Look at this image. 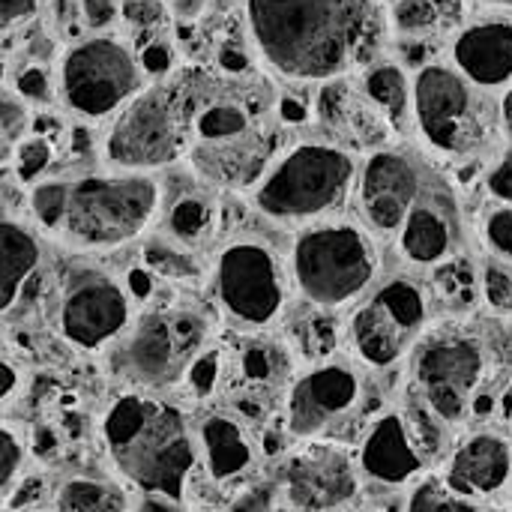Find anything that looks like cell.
I'll return each mask as SVG.
<instances>
[{"label":"cell","mask_w":512,"mask_h":512,"mask_svg":"<svg viewBox=\"0 0 512 512\" xmlns=\"http://www.w3.org/2000/svg\"><path fill=\"white\" fill-rule=\"evenodd\" d=\"M204 333V321L189 309L144 312L120 345L117 369L144 390L174 387L186 381L192 363L204 354Z\"/></svg>","instance_id":"ba28073f"},{"label":"cell","mask_w":512,"mask_h":512,"mask_svg":"<svg viewBox=\"0 0 512 512\" xmlns=\"http://www.w3.org/2000/svg\"><path fill=\"white\" fill-rule=\"evenodd\" d=\"M405 512H480L477 504L465 495H459L447 477H426L414 486L408 495V510Z\"/></svg>","instance_id":"f1b7e54d"},{"label":"cell","mask_w":512,"mask_h":512,"mask_svg":"<svg viewBox=\"0 0 512 512\" xmlns=\"http://www.w3.org/2000/svg\"><path fill=\"white\" fill-rule=\"evenodd\" d=\"M138 512H177V501H168V498L147 495V501L141 504V510Z\"/></svg>","instance_id":"c3c4849f"},{"label":"cell","mask_w":512,"mask_h":512,"mask_svg":"<svg viewBox=\"0 0 512 512\" xmlns=\"http://www.w3.org/2000/svg\"><path fill=\"white\" fill-rule=\"evenodd\" d=\"M159 210V183L141 171L63 180L54 237L81 252H108L138 240Z\"/></svg>","instance_id":"5b68a950"},{"label":"cell","mask_w":512,"mask_h":512,"mask_svg":"<svg viewBox=\"0 0 512 512\" xmlns=\"http://www.w3.org/2000/svg\"><path fill=\"white\" fill-rule=\"evenodd\" d=\"M414 120L426 144L447 156L471 153L486 135L477 90L456 66L429 63L417 72Z\"/></svg>","instance_id":"8fae6325"},{"label":"cell","mask_w":512,"mask_h":512,"mask_svg":"<svg viewBox=\"0 0 512 512\" xmlns=\"http://www.w3.org/2000/svg\"><path fill=\"white\" fill-rule=\"evenodd\" d=\"M198 144H225L249 135V114L237 102H213L195 117Z\"/></svg>","instance_id":"4316f807"},{"label":"cell","mask_w":512,"mask_h":512,"mask_svg":"<svg viewBox=\"0 0 512 512\" xmlns=\"http://www.w3.org/2000/svg\"><path fill=\"white\" fill-rule=\"evenodd\" d=\"M483 240H486L489 252L495 255V261L512 267V204L495 207L483 219Z\"/></svg>","instance_id":"1f68e13d"},{"label":"cell","mask_w":512,"mask_h":512,"mask_svg":"<svg viewBox=\"0 0 512 512\" xmlns=\"http://www.w3.org/2000/svg\"><path fill=\"white\" fill-rule=\"evenodd\" d=\"M288 270L294 291L312 309L339 312L375 291L381 249L363 222L327 219L297 231L288 252Z\"/></svg>","instance_id":"3957f363"},{"label":"cell","mask_w":512,"mask_h":512,"mask_svg":"<svg viewBox=\"0 0 512 512\" xmlns=\"http://www.w3.org/2000/svg\"><path fill=\"white\" fill-rule=\"evenodd\" d=\"M489 192L501 201V204H512V150L501 156V162L489 171Z\"/></svg>","instance_id":"60d3db41"},{"label":"cell","mask_w":512,"mask_h":512,"mask_svg":"<svg viewBox=\"0 0 512 512\" xmlns=\"http://www.w3.org/2000/svg\"><path fill=\"white\" fill-rule=\"evenodd\" d=\"M477 288H480L477 285V273L465 261H459V258H453V261H447L444 267L435 270V291L450 306L471 303L477 297Z\"/></svg>","instance_id":"4dcf8cb0"},{"label":"cell","mask_w":512,"mask_h":512,"mask_svg":"<svg viewBox=\"0 0 512 512\" xmlns=\"http://www.w3.org/2000/svg\"><path fill=\"white\" fill-rule=\"evenodd\" d=\"M246 21L264 63L294 81H339L384 36L375 0H246Z\"/></svg>","instance_id":"6da1fadb"},{"label":"cell","mask_w":512,"mask_h":512,"mask_svg":"<svg viewBox=\"0 0 512 512\" xmlns=\"http://www.w3.org/2000/svg\"><path fill=\"white\" fill-rule=\"evenodd\" d=\"M60 512H126L117 489L96 480H69L57 495Z\"/></svg>","instance_id":"83f0119b"},{"label":"cell","mask_w":512,"mask_h":512,"mask_svg":"<svg viewBox=\"0 0 512 512\" xmlns=\"http://www.w3.org/2000/svg\"><path fill=\"white\" fill-rule=\"evenodd\" d=\"M201 444L207 456L210 477L225 483L237 474H243L252 465V444L240 423H234L225 414H213L201 423Z\"/></svg>","instance_id":"44dd1931"},{"label":"cell","mask_w":512,"mask_h":512,"mask_svg":"<svg viewBox=\"0 0 512 512\" xmlns=\"http://www.w3.org/2000/svg\"><path fill=\"white\" fill-rule=\"evenodd\" d=\"M411 363L420 399L441 423H459L474 408L486 375V354L474 336L459 330L426 333Z\"/></svg>","instance_id":"30bf717a"},{"label":"cell","mask_w":512,"mask_h":512,"mask_svg":"<svg viewBox=\"0 0 512 512\" xmlns=\"http://www.w3.org/2000/svg\"><path fill=\"white\" fill-rule=\"evenodd\" d=\"M210 288L219 312L243 330L279 324L291 303V270L279 252L258 237H237L213 258Z\"/></svg>","instance_id":"8992f818"},{"label":"cell","mask_w":512,"mask_h":512,"mask_svg":"<svg viewBox=\"0 0 512 512\" xmlns=\"http://www.w3.org/2000/svg\"><path fill=\"white\" fill-rule=\"evenodd\" d=\"M393 24L405 36H420L438 24V3L435 0H399L393 6Z\"/></svg>","instance_id":"d6a6232c"},{"label":"cell","mask_w":512,"mask_h":512,"mask_svg":"<svg viewBox=\"0 0 512 512\" xmlns=\"http://www.w3.org/2000/svg\"><path fill=\"white\" fill-rule=\"evenodd\" d=\"M219 63H222L228 72H246V69H249V57H246L240 48H234V45H228V48L219 51Z\"/></svg>","instance_id":"bcb514c9"},{"label":"cell","mask_w":512,"mask_h":512,"mask_svg":"<svg viewBox=\"0 0 512 512\" xmlns=\"http://www.w3.org/2000/svg\"><path fill=\"white\" fill-rule=\"evenodd\" d=\"M81 9H84V21L90 27H108L117 15L114 0H81Z\"/></svg>","instance_id":"ee69618b"},{"label":"cell","mask_w":512,"mask_h":512,"mask_svg":"<svg viewBox=\"0 0 512 512\" xmlns=\"http://www.w3.org/2000/svg\"><path fill=\"white\" fill-rule=\"evenodd\" d=\"M186 141L183 108L171 87L135 96L117 117L105 141V159L120 171H150L174 162Z\"/></svg>","instance_id":"7c38bea8"},{"label":"cell","mask_w":512,"mask_h":512,"mask_svg":"<svg viewBox=\"0 0 512 512\" xmlns=\"http://www.w3.org/2000/svg\"><path fill=\"white\" fill-rule=\"evenodd\" d=\"M360 468L384 486H402L420 474L423 453L402 414L390 411L372 423L360 447Z\"/></svg>","instance_id":"d6986e66"},{"label":"cell","mask_w":512,"mask_h":512,"mask_svg":"<svg viewBox=\"0 0 512 512\" xmlns=\"http://www.w3.org/2000/svg\"><path fill=\"white\" fill-rule=\"evenodd\" d=\"M495 3H504V6H512V0H495Z\"/></svg>","instance_id":"f5cc1de1"},{"label":"cell","mask_w":512,"mask_h":512,"mask_svg":"<svg viewBox=\"0 0 512 512\" xmlns=\"http://www.w3.org/2000/svg\"><path fill=\"white\" fill-rule=\"evenodd\" d=\"M141 69L144 72H150V75H162L168 66H171V48H168V42H162V39H153V42H147L144 48H141Z\"/></svg>","instance_id":"b9f144b4"},{"label":"cell","mask_w":512,"mask_h":512,"mask_svg":"<svg viewBox=\"0 0 512 512\" xmlns=\"http://www.w3.org/2000/svg\"><path fill=\"white\" fill-rule=\"evenodd\" d=\"M141 90V60L111 36H90L72 45L60 63V96L87 120L126 108Z\"/></svg>","instance_id":"9c48e42d"},{"label":"cell","mask_w":512,"mask_h":512,"mask_svg":"<svg viewBox=\"0 0 512 512\" xmlns=\"http://www.w3.org/2000/svg\"><path fill=\"white\" fill-rule=\"evenodd\" d=\"M36 3H39V0H0L3 27H12L15 21H24L27 15H33V12H36Z\"/></svg>","instance_id":"f6af8a7d"},{"label":"cell","mask_w":512,"mask_h":512,"mask_svg":"<svg viewBox=\"0 0 512 512\" xmlns=\"http://www.w3.org/2000/svg\"><path fill=\"white\" fill-rule=\"evenodd\" d=\"M27 129V111L18 99H12L9 93L3 96V144L12 147L18 144V138Z\"/></svg>","instance_id":"ab89813d"},{"label":"cell","mask_w":512,"mask_h":512,"mask_svg":"<svg viewBox=\"0 0 512 512\" xmlns=\"http://www.w3.org/2000/svg\"><path fill=\"white\" fill-rule=\"evenodd\" d=\"M18 387V378H15V366L9 360H3V402L12 399V390Z\"/></svg>","instance_id":"f907efd6"},{"label":"cell","mask_w":512,"mask_h":512,"mask_svg":"<svg viewBox=\"0 0 512 512\" xmlns=\"http://www.w3.org/2000/svg\"><path fill=\"white\" fill-rule=\"evenodd\" d=\"M165 228H168V237L183 243L186 249L204 243L213 237V228H216V204L213 198L201 195V192H183L168 216H165Z\"/></svg>","instance_id":"cb8c5ba5"},{"label":"cell","mask_w":512,"mask_h":512,"mask_svg":"<svg viewBox=\"0 0 512 512\" xmlns=\"http://www.w3.org/2000/svg\"><path fill=\"white\" fill-rule=\"evenodd\" d=\"M480 291L486 297V303L501 312L510 315L512 312V267L501 264V261H489L483 267V279H480Z\"/></svg>","instance_id":"836d02e7"},{"label":"cell","mask_w":512,"mask_h":512,"mask_svg":"<svg viewBox=\"0 0 512 512\" xmlns=\"http://www.w3.org/2000/svg\"><path fill=\"white\" fill-rule=\"evenodd\" d=\"M141 264L147 273H153L156 279H168V282H195L201 276V267L195 264L189 249L183 243L171 240L168 234L144 240Z\"/></svg>","instance_id":"484cf974"},{"label":"cell","mask_w":512,"mask_h":512,"mask_svg":"<svg viewBox=\"0 0 512 512\" xmlns=\"http://www.w3.org/2000/svg\"><path fill=\"white\" fill-rule=\"evenodd\" d=\"M453 66L474 87H504L512 81V21H480L453 39Z\"/></svg>","instance_id":"ac0fdd59"},{"label":"cell","mask_w":512,"mask_h":512,"mask_svg":"<svg viewBox=\"0 0 512 512\" xmlns=\"http://www.w3.org/2000/svg\"><path fill=\"white\" fill-rule=\"evenodd\" d=\"M120 9L129 24L141 30H153L162 21V3L159 0H120Z\"/></svg>","instance_id":"74e56055"},{"label":"cell","mask_w":512,"mask_h":512,"mask_svg":"<svg viewBox=\"0 0 512 512\" xmlns=\"http://www.w3.org/2000/svg\"><path fill=\"white\" fill-rule=\"evenodd\" d=\"M0 246H3V312H12L24 285L39 267L42 249H39L36 234L9 216L3 219V228H0Z\"/></svg>","instance_id":"7402d4cb"},{"label":"cell","mask_w":512,"mask_h":512,"mask_svg":"<svg viewBox=\"0 0 512 512\" xmlns=\"http://www.w3.org/2000/svg\"><path fill=\"white\" fill-rule=\"evenodd\" d=\"M216 378H219V354H216V351H204V354L192 363V369H189V375H186V384H189V390H192L195 396H207V393L213 390Z\"/></svg>","instance_id":"8d00e7d4"},{"label":"cell","mask_w":512,"mask_h":512,"mask_svg":"<svg viewBox=\"0 0 512 512\" xmlns=\"http://www.w3.org/2000/svg\"><path fill=\"white\" fill-rule=\"evenodd\" d=\"M426 186L420 162L402 150H375L357 174V210L378 237H396Z\"/></svg>","instance_id":"9a60e30c"},{"label":"cell","mask_w":512,"mask_h":512,"mask_svg":"<svg viewBox=\"0 0 512 512\" xmlns=\"http://www.w3.org/2000/svg\"><path fill=\"white\" fill-rule=\"evenodd\" d=\"M0 453H3L0 483H3V492L9 495L15 474H18V471H21V465H24V444H21V438H18L9 426H3V435H0Z\"/></svg>","instance_id":"d590c367"},{"label":"cell","mask_w":512,"mask_h":512,"mask_svg":"<svg viewBox=\"0 0 512 512\" xmlns=\"http://www.w3.org/2000/svg\"><path fill=\"white\" fill-rule=\"evenodd\" d=\"M459 246V216L450 192L438 183L423 186L417 204L411 207L402 231L396 234V252L408 267L438 270L456 258Z\"/></svg>","instance_id":"e0dca14e"},{"label":"cell","mask_w":512,"mask_h":512,"mask_svg":"<svg viewBox=\"0 0 512 512\" xmlns=\"http://www.w3.org/2000/svg\"><path fill=\"white\" fill-rule=\"evenodd\" d=\"M57 327L69 345L99 351L129 333L132 294L108 273L81 270L63 282Z\"/></svg>","instance_id":"4fadbf2b"},{"label":"cell","mask_w":512,"mask_h":512,"mask_svg":"<svg viewBox=\"0 0 512 512\" xmlns=\"http://www.w3.org/2000/svg\"><path fill=\"white\" fill-rule=\"evenodd\" d=\"M282 483L300 512H330L345 507L357 495L354 462L342 447L306 444L291 453L282 468Z\"/></svg>","instance_id":"2e32d148"},{"label":"cell","mask_w":512,"mask_h":512,"mask_svg":"<svg viewBox=\"0 0 512 512\" xmlns=\"http://www.w3.org/2000/svg\"><path fill=\"white\" fill-rule=\"evenodd\" d=\"M363 93L390 126H405L414 114V81L396 63H378L363 75Z\"/></svg>","instance_id":"603a6c76"},{"label":"cell","mask_w":512,"mask_h":512,"mask_svg":"<svg viewBox=\"0 0 512 512\" xmlns=\"http://www.w3.org/2000/svg\"><path fill=\"white\" fill-rule=\"evenodd\" d=\"M354 156L330 141H303L264 168L252 186V207L285 228H309L336 219L357 186Z\"/></svg>","instance_id":"277c9868"},{"label":"cell","mask_w":512,"mask_h":512,"mask_svg":"<svg viewBox=\"0 0 512 512\" xmlns=\"http://www.w3.org/2000/svg\"><path fill=\"white\" fill-rule=\"evenodd\" d=\"M36 512H60V510H57V507H54V510H36Z\"/></svg>","instance_id":"db71d44e"},{"label":"cell","mask_w":512,"mask_h":512,"mask_svg":"<svg viewBox=\"0 0 512 512\" xmlns=\"http://www.w3.org/2000/svg\"><path fill=\"white\" fill-rule=\"evenodd\" d=\"M426 324L429 291L408 276H396L354 306L345 321V342L357 363L384 372L414 354Z\"/></svg>","instance_id":"52a82bcc"},{"label":"cell","mask_w":512,"mask_h":512,"mask_svg":"<svg viewBox=\"0 0 512 512\" xmlns=\"http://www.w3.org/2000/svg\"><path fill=\"white\" fill-rule=\"evenodd\" d=\"M282 360H285L282 357V348H276L270 342H255L240 357V375L249 384L270 387L273 381H279L285 375V363Z\"/></svg>","instance_id":"f546056e"},{"label":"cell","mask_w":512,"mask_h":512,"mask_svg":"<svg viewBox=\"0 0 512 512\" xmlns=\"http://www.w3.org/2000/svg\"><path fill=\"white\" fill-rule=\"evenodd\" d=\"M512 474V450L510 444L498 435H474L468 438L456 456L450 459L447 483L465 495V498H483L495 495L507 486Z\"/></svg>","instance_id":"ffe728a7"},{"label":"cell","mask_w":512,"mask_h":512,"mask_svg":"<svg viewBox=\"0 0 512 512\" xmlns=\"http://www.w3.org/2000/svg\"><path fill=\"white\" fill-rule=\"evenodd\" d=\"M15 90H18L24 99H30V102H45L48 93H51V84H48L45 69H39V66L21 69V72L15 75Z\"/></svg>","instance_id":"f35d334b"},{"label":"cell","mask_w":512,"mask_h":512,"mask_svg":"<svg viewBox=\"0 0 512 512\" xmlns=\"http://www.w3.org/2000/svg\"><path fill=\"white\" fill-rule=\"evenodd\" d=\"M204 6H207V0H174V12H177L180 18H186V21L198 18Z\"/></svg>","instance_id":"7dc6e473"},{"label":"cell","mask_w":512,"mask_h":512,"mask_svg":"<svg viewBox=\"0 0 512 512\" xmlns=\"http://www.w3.org/2000/svg\"><path fill=\"white\" fill-rule=\"evenodd\" d=\"M117 471L141 492L180 501L195 465V441L180 408L147 393H123L102 420Z\"/></svg>","instance_id":"7a4b0ae2"},{"label":"cell","mask_w":512,"mask_h":512,"mask_svg":"<svg viewBox=\"0 0 512 512\" xmlns=\"http://www.w3.org/2000/svg\"><path fill=\"white\" fill-rule=\"evenodd\" d=\"M231 512H273V492H270L267 486L249 489V492H243V495L234 501Z\"/></svg>","instance_id":"7bdbcfd3"},{"label":"cell","mask_w":512,"mask_h":512,"mask_svg":"<svg viewBox=\"0 0 512 512\" xmlns=\"http://www.w3.org/2000/svg\"><path fill=\"white\" fill-rule=\"evenodd\" d=\"M501 117H504L507 129L512 132V90H507V96H504V102H501Z\"/></svg>","instance_id":"816d5d0a"},{"label":"cell","mask_w":512,"mask_h":512,"mask_svg":"<svg viewBox=\"0 0 512 512\" xmlns=\"http://www.w3.org/2000/svg\"><path fill=\"white\" fill-rule=\"evenodd\" d=\"M282 117L291 120V123H300V120H306V105H300L294 99H285L282 102Z\"/></svg>","instance_id":"681fc988"},{"label":"cell","mask_w":512,"mask_h":512,"mask_svg":"<svg viewBox=\"0 0 512 512\" xmlns=\"http://www.w3.org/2000/svg\"><path fill=\"white\" fill-rule=\"evenodd\" d=\"M51 162V141L42 138V135H33V138H24L15 144V177L30 183L36 180Z\"/></svg>","instance_id":"e575fe53"},{"label":"cell","mask_w":512,"mask_h":512,"mask_svg":"<svg viewBox=\"0 0 512 512\" xmlns=\"http://www.w3.org/2000/svg\"><path fill=\"white\" fill-rule=\"evenodd\" d=\"M363 399V378L351 363H312L288 390L285 429L294 438H321L345 423Z\"/></svg>","instance_id":"5bb4252c"},{"label":"cell","mask_w":512,"mask_h":512,"mask_svg":"<svg viewBox=\"0 0 512 512\" xmlns=\"http://www.w3.org/2000/svg\"><path fill=\"white\" fill-rule=\"evenodd\" d=\"M339 336H345V327H339L333 312L324 309L309 306V312L291 324V345L297 348L300 357H306V363L330 360V354L339 345Z\"/></svg>","instance_id":"d4e9b609"}]
</instances>
